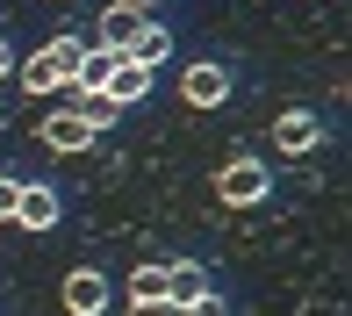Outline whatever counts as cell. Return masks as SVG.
<instances>
[{"label": "cell", "instance_id": "cell-13", "mask_svg": "<svg viewBox=\"0 0 352 316\" xmlns=\"http://www.w3.org/2000/svg\"><path fill=\"white\" fill-rule=\"evenodd\" d=\"M79 122H87V130L101 137V130H116V122H122V108L108 101V93H79Z\"/></svg>", "mask_w": 352, "mask_h": 316}, {"label": "cell", "instance_id": "cell-8", "mask_svg": "<svg viewBox=\"0 0 352 316\" xmlns=\"http://www.w3.org/2000/svg\"><path fill=\"white\" fill-rule=\"evenodd\" d=\"M36 58H43V72H51V87H72V79H79V58H87V36L65 29V36H51Z\"/></svg>", "mask_w": 352, "mask_h": 316}, {"label": "cell", "instance_id": "cell-9", "mask_svg": "<svg viewBox=\"0 0 352 316\" xmlns=\"http://www.w3.org/2000/svg\"><path fill=\"white\" fill-rule=\"evenodd\" d=\"M201 295H209V266H195V259H166V302L187 309V302H201Z\"/></svg>", "mask_w": 352, "mask_h": 316}, {"label": "cell", "instance_id": "cell-5", "mask_svg": "<svg viewBox=\"0 0 352 316\" xmlns=\"http://www.w3.org/2000/svg\"><path fill=\"white\" fill-rule=\"evenodd\" d=\"M58 295H65V316H101L116 288H108V273H101V266H72Z\"/></svg>", "mask_w": 352, "mask_h": 316}, {"label": "cell", "instance_id": "cell-12", "mask_svg": "<svg viewBox=\"0 0 352 316\" xmlns=\"http://www.w3.org/2000/svg\"><path fill=\"white\" fill-rule=\"evenodd\" d=\"M130 58H137V65H151V72H158V65L173 58V29H158V22H151V29H144V36L130 43Z\"/></svg>", "mask_w": 352, "mask_h": 316}, {"label": "cell", "instance_id": "cell-10", "mask_svg": "<svg viewBox=\"0 0 352 316\" xmlns=\"http://www.w3.org/2000/svg\"><path fill=\"white\" fill-rule=\"evenodd\" d=\"M101 93L116 108H130V101H144V93H151V65H137V58H116V72L101 79Z\"/></svg>", "mask_w": 352, "mask_h": 316}, {"label": "cell", "instance_id": "cell-16", "mask_svg": "<svg viewBox=\"0 0 352 316\" xmlns=\"http://www.w3.org/2000/svg\"><path fill=\"white\" fill-rule=\"evenodd\" d=\"M180 316H230V302H223V295H216V288H209V295H201V302H187V309H180Z\"/></svg>", "mask_w": 352, "mask_h": 316}, {"label": "cell", "instance_id": "cell-2", "mask_svg": "<svg viewBox=\"0 0 352 316\" xmlns=\"http://www.w3.org/2000/svg\"><path fill=\"white\" fill-rule=\"evenodd\" d=\"M151 29V14L130 8V0H108L101 8V22H94V51H108V58H130V43Z\"/></svg>", "mask_w": 352, "mask_h": 316}, {"label": "cell", "instance_id": "cell-17", "mask_svg": "<svg viewBox=\"0 0 352 316\" xmlns=\"http://www.w3.org/2000/svg\"><path fill=\"white\" fill-rule=\"evenodd\" d=\"M130 316H180V309H173L166 295H158V302H130Z\"/></svg>", "mask_w": 352, "mask_h": 316}, {"label": "cell", "instance_id": "cell-6", "mask_svg": "<svg viewBox=\"0 0 352 316\" xmlns=\"http://www.w3.org/2000/svg\"><path fill=\"white\" fill-rule=\"evenodd\" d=\"M36 144H43V151H58V158H79V151L94 144V130L79 122V108H58V115H43Z\"/></svg>", "mask_w": 352, "mask_h": 316}, {"label": "cell", "instance_id": "cell-19", "mask_svg": "<svg viewBox=\"0 0 352 316\" xmlns=\"http://www.w3.org/2000/svg\"><path fill=\"white\" fill-rule=\"evenodd\" d=\"M130 8H144V14H151V8H166V0H130Z\"/></svg>", "mask_w": 352, "mask_h": 316}, {"label": "cell", "instance_id": "cell-14", "mask_svg": "<svg viewBox=\"0 0 352 316\" xmlns=\"http://www.w3.org/2000/svg\"><path fill=\"white\" fill-rule=\"evenodd\" d=\"M14 79H22V93H51V72H43V58H14Z\"/></svg>", "mask_w": 352, "mask_h": 316}, {"label": "cell", "instance_id": "cell-11", "mask_svg": "<svg viewBox=\"0 0 352 316\" xmlns=\"http://www.w3.org/2000/svg\"><path fill=\"white\" fill-rule=\"evenodd\" d=\"M166 295V259H137L130 266V302H158Z\"/></svg>", "mask_w": 352, "mask_h": 316}, {"label": "cell", "instance_id": "cell-1", "mask_svg": "<svg viewBox=\"0 0 352 316\" xmlns=\"http://www.w3.org/2000/svg\"><path fill=\"white\" fill-rule=\"evenodd\" d=\"M216 201H230V209H259V201H274V166L266 158H230V166L216 172Z\"/></svg>", "mask_w": 352, "mask_h": 316}, {"label": "cell", "instance_id": "cell-3", "mask_svg": "<svg viewBox=\"0 0 352 316\" xmlns=\"http://www.w3.org/2000/svg\"><path fill=\"white\" fill-rule=\"evenodd\" d=\"M316 144H324V115H316V108H287L274 122V151L280 158H309Z\"/></svg>", "mask_w": 352, "mask_h": 316}, {"label": "cell", "instance_id": "cell-4", "mask_svg": "<svg viewBox=\"0 0 352 316\" xmlns=\"http://www.w3.org/2000/svg\"><path fill=\"white\" fill-rule=\"evenodd\" d=\"M180 101L187 108H223V101H230V65H216V58L187 65L180 72Z\"/></svg>", "mask_w": 352, "mask_h": 316}, {"label": "cell", "instance_id": "cell-18", "mask_svg": "<svg viewBox=\"0 0 352 316\" xmlns=\"http://www.w3.org/2000/svg\"><path fill=\"white\" fill-rule=\"evenodd\" d=\"M0 79H14V51H8V36H0Z\"/></svg>", "mask_w": 352, "mask_h": 316}, {"label": "cell", "instance_id": "cell-15", "mask_svg": "<svg viewBox=\"0 0 352 316\" xmlns=\"http://www.w3.org/2000/svg\"><path fill=\"white\" fill-rule=\"evenodd\" d=\"M22 172H0V223H14V209H22Z\"/></svg>", "mask_w": 352, "mask_h": 316}, {"label": "cell", "instance_id": "cell-7", "mask_svg": "<svg viewBox=\"0 0 352 316\" xmlns=\"http://www.w3.org/2000/svg\"><path fill=\"white\" fill-rule=\"evenodd\" d=\"M58 216H65L58 187H51V180H29V187H22V209H14V223H22V230H58Z\"/></svg>", "mask_w": 352, "mask_h": 316}]
</instances>
